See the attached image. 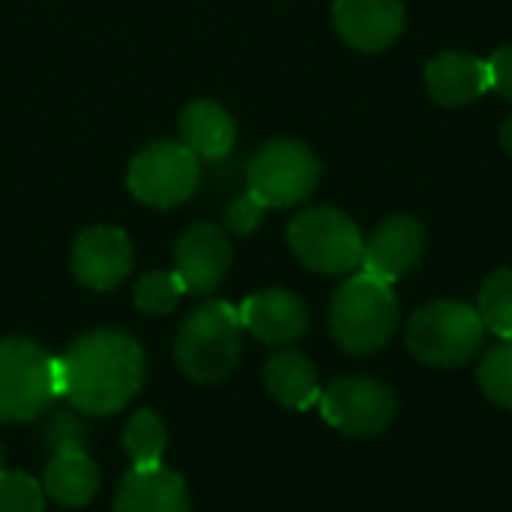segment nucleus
<instances>
[{"instance_id":"14","label":"nucleus","mask_w":512,"mask_h":512,"mask_svg":"<svg viewBox=\"0 0 512 512\" xmlns=\"http://www.w3.org/2000/svg\"><path fill=\"white\" fill-rule=\"evenodd\" d=\"M237 312H240L243 330H249L264 345H276V348L297 342L309 327L306 303L297 294L282 291V288H270V291H258L246 297Z\"/></svg>"},{"instance_id":"13","label":"nucleus","mask_w":512,"mask_h":512,"mask_svg":"<svg viewBox=\"0 0 512 512\" xmlns=\"http://www.w3.org/2000/svg\"><path fill=\"white\" fill-rule=\"evenodd\" d=\"M333 18L342 39L357 51H384L405 30L402 0H336Z\"/></svg>"},{"instance_id":"2","label":"nucleus","mask_w":512,"mask_h":512,"mask_svg":"<svg viewBox=\"0 0 512 512\" xmlns=\"http://www.w3.org/2000/svg\"><path fill=\"white\" fill-rule=\"evenodd\" d=\"M399 324V300L393 285L369 276L366 270L348 276L330 300V330L333 339L348 354H375L381 351Z\"/></svg>"},{"instance_id":"20","label":"nucleus","mask_w":512,"mask_h":512,"mask_svg":"<svg viewBox=\"0 0 512 512\" xmlns=\"http://www.w3.org/2000/svg\"><path fill=\"white\" fill-rule=\"evenodd\" d=\"M165 444H168L165 426L153 411H138L126 423L123 447H126V456H129L132 468H141V471L144 468H159L162 456H165Z\"/></svg>"},{"instance_id":"1","label":"nucleus","mask_w":512,"mask_h":512,"mask_svg":"<svg viewBox=\"0 0 512 512\" xmlns=\"http://www.w3.org/2000/svg\"><path fill=\"white\" fill-rule=\"evenodd\" d=\"M144 354L135 339L117 330H96L57 357V387L84 414H114L141 387Z\"/></svg>"},{"instance_id":"18","label":"nucleus","mask_w":512,"mask_h":512,"mask_svg":"<svg viewBox=\"0 0 512 512\" xmlns=\"http://www.w3.org/2000/svg\"><path fill=\"white\" fill-rule=\"evenodd\" d=\"M264 384L276 402L294 411H309L321 399L318 372L300 351H276L264 366Z\"/></svg>"},{"instance_id":"11","label":"nucleus","mask_w":512,"mask_h":512,"mask_svg":"<svg viewBox=\"0 0 512 512\" xmlns=\"http://www.w3.org/2000/svg\"><path fill=\"white\" fill-rule=\"evenodd\" d=\"M132 270V243L114 225H93L72 246V273L93 291H111Z\"/></svg>"},{"instance_id":"3","label":"nucleus","mask_w":512,"mask_h":512,"mask_svg":"<svg viewBox=\"0 0 512 512\" xmlns=\"http://www.w3.org/2000/svg\"><path fill=\"white\" fill-rule=\"evenodd\" d=\"M243 351V324L240 312L222 300L198 306L180 327L174 342L177 366L186 378L198 384H216L228 378Z\"/></svg>"},{"instance_id":"26","label":"nucleus","mask_w":512,"mask_h":512,"mask_svg":"<svg viewBox=\"0 0 512 512\" xmlns=\"http://www.w3.org/2000/svg\"><path fill=\"white\" fill-rule=\"evenodd\" d=\"M81 423L72 417V414H54L45 426V447H51L54 453L57 450H66V447H81Z\"/></svg>"},{"instance_id":"12","label":"nucleus","mask_w":512,"mask_h":512,"mask_svg":"<svg viewBox=\"0 0 512 512\" xmlns=\"http://www.w3.org/2000/svg\"><path fill=\"white\" fill-rule=\"evenodd\" d=\"M231 267V243L213 222L186 228L174 249V273L186 285V294H210L222 285Z\"/></svg>"},{"instance_id":"29","label":"nucleus","mask_w":512,"mask_h":512,"mask_svg":"<svg viewBox=\"0 0 512 512\" xmlns=\"http://www.w3.org/2000/svg\"><path fill=\"white\" fill-rule=\"evenodd\" d=\"M0 465H3V453H0Z\"/></svg>"},{"instance_id":"21","label":"nucleus","mask_w":512,"mask_h":512,"mask_svg":"<svg viewBox=\"0 0 512 512\" xmlns=\"http://www.w3.org/2000/svg\"><path fill=\"white\" fill-rule=\"evenodd\" d=\"M477 312L486 324L501 339H512V267L495 270L477 297Z\"/></svg>"},{"instance_id":"15","label":"nucleus","mask_w":512,"mask_h":512,"mask_svg":"<svg viewBox=\"0 0 512 512\" xmlns=\"http://www.w3.org/2000/svg\"><path fill=\"white\" fill-rule=\"evenodd\" d=\"M426 87L435 102L459 108L480 99L492 90L489 81V60L468 54V51H444L429 60L426 66Z\"/></svg>"},{"instance_id":"7","label":"nucleus","mask_w":512,"mask_h":512,"mask_svg":"<svg viewBox=\"0 0 512 512\" xmlns=\"http://www.w3.org/2000/svg\"><path fill=\"white\" fill-rule=\"evenodd\" d=\"M321 177V162L318 156L291 138L267 141L246 168V183L249 192L264 204V207H294L306 201Z\"/></svg>"},{"instance_id":"5","label":"nucleus","mask_w":512,"mask_h":512,"mask_svg":"<svg viewBox=\"0 0 512 512\" xmlns=\"http://www.w3.org/2000/svg\"><path fill=\"white\" fill-rule=\"evenodd\" d=\"M288 243L294 255L315 273L345 276L363 264L366 237L357 222L336 207H309L288 225Z\"/></svg>"},{"instance_id":"6","label":"nucleus","mask_w":512,"mask_h":512,"mask_svg":"<svg viewBox=\"0 0 512 512\" xmlns=\"http://www.w3.org/2000/svg\"><path fill=\"white\" fill-rule=\"evenodd\" d=\"M51 399H60L57 357L30 339H0V420H33Z\"/></svg>"},{"instance_id":"22","label":"nucleus","mask_w":512,"mask_h":512,"mask_svg":"<svg viewBox=\"0 0 512 512\" xmlns=\"http://www.w3.org/2000/svg\"><path fill=\"white\" fill-rule=\"evenodd\" d=\"M477 384L489 402L512 411V339H501L486 351L477 369Z\"/></svg>"},{"instance_id":"25","label":"nucleus","mask_w":512,"mask_h":512,"mask_svg":"<svg viewBox=\"0 0 512 512\" xmlns=\"http://www.w3.org/2000/svg\"><path fill=\"white\" fill-rule=\"evenodd\" d=\"M264 204L252 195V192H246V195H237L231 204H228V210H225V225L234 231V234H252L258 225H261V219H264Z\"/></svg>"},{"instance_id":"19","label":"nucleus","mask_w":512,"mask_h":512,"mask_svg":"<svg viewBox=\"0 0 512 512\" xmlns=\"http://www.w3.org/2000/svg\"><path fill=\"white\" fill-rule=\"evenodd\" d=\"M42 489L60 507H84L99 489V471L81 447H66L51 456Z\"/></svg>"},{"instance_id":"4","label":"nucleus","mask_w":512,"mask_h":512,"mask_svg":"<svg viewBox=\"0 0 512 512\" xmlns=\"http://www.w3.org/2000/svg\"><path fill=\"white\" fill-rule=\"evenodd\" d=\"M408 351L435 369L465 366L486 342L480 312L459 300H438L417 309L408 321Z\"/></svg>"},{"instance_id":"9","label":"nucleus","mask_w":512,"mask_h":512,"mask_svg":"<svg viewBox=\"0 0 512 512\" xmlns=\"http://www.w3.org/2000/svg\"><path fill=\"white\" fill-rule=\"evenodd\" d=\"M201 183L198 156L186 144L156 141L129 165V192L147 207H177L195 195Z\"/></svg>"},{"instance_id":"16","label":"nucleus","mask_w":512,"mask_h":512,"mask_svg":"<svg viewBox=\"0 0 512 512\" xmlns=\"http://www.w3.org/2000/svg\"><path fill=\"white\" fill-rule=\"evenodd\" d=\"M114 512H192L180 474L159 468H132L120 480Z\"/></svg>"},{"instance_id":"17","label":"nucleus","mask_w":512,"mask_h":512,"mask_svg":"<svg viewBox=\"0 0 512 512\" xmlns=\"http://www.w3.org/2000/svg\"><path fill=\"white\" fill-rule=\"evenodd\" d=\"M180 138V144H186L198 159L219 162L231 153L237 141V126L222 105L210 99H195L180 114Z\"/></svg>"},{"instance_id":"27","label":"nucleus","mask_w":512,"mask_h":512,"mask_svg":"<svg viewBox=\"0 0 512 512\" xmlns=\"http://www.w3.org/2000/svg\"><path fill=\"white\" fill-rule=\"evenodd\" d=\"M489 81L492 90L512 102V45H504L489 60Z\"/></svg>"},{"instance_id":"8","label":"nucleus","mask_w":512,"mask_h":512,"mask_svg":"<svg viewBox=\"0 0 512 512\" xmlns=\"http://www.w3.org/2000/svg\"><path fill=\"white\" fill-rule=\"evenodd\" d=\"M318 408H321V417L342 435L375 438L393 426L399 402H396V393L384 381L348 375V378L330 381L321 390Z\"/></svg>"},{"instance_id":"24","label":"nucleus","mask_w":512,"mask_h":512,"mask_svg":"<svg viewBox=\"0 0 512 512\" xmlns=\"http://www.w3.org/2000/svg\"><path fill=\"white\" fill-rule=\"evenodd\" d=\"M0 512H45V489L27 474L0 468Z\"/></svg>"},{"instance_id":"23","label":"nucleus","mask_w":512,"mask_h":512,"mask_svg":"<svg viewBox=\"0 0 512 512\" xmlns=\"http://www.w3.org/2000/svg\"><path fill=\"white\" fill-rule=\"evenodd\" d=\"M183 294H186V285L180 282L177 273L153 270L141 276V282L135 285V306L147 315H168L180 303Z\"/></svg>"},{"instance_id":"28","label":"nucleus","mask_w":512,"mask_h":512,"mask_svg":"<svg viewBox=\"0 0 512 512\" xmlns=\"http://www.w3.org/2000/svg\"><path fill=\"white\" fill-rule=\"evenodd\" d=\"M501 144H504V150L512 156V114L504 120V126H501Z\"/></svg>"},{"instance_id":"10","label":"nucleus","mask_w":512,"mask_h":512,"mask_svg":"<svg viewBox=\"0 0 512 512\" xmlns=\"http://www.w3.org/2000/svg\"><path fill=\"white\" fill-rule=\"evenodd\" d=\"M426 249V228L414 216H390L384 219L363 246V270L387 285L408 276Z\"/></svg>"}]
</instances>
